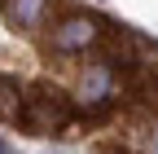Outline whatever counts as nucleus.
<instances>
[{"label": "nucleus", "mask_w": 158, "mask_h": 154, "mask_svg": "<svg viewBox=\"0 0 158 154\" xmlns=\"http://www.w3.org/2000/svg\"><path fill=\"white\" fill-rule=\"evenodd\" d=\"M79 97L92 101V106H101L114 97V66L110 62H92L84 66V75H79Z\"/></svg>", "instance_id": "obj_3"}, {"label": "nucleus", "mask_w": 158, "mask_h": 154, "mask_svg": "<svg viewBox=\"0 0 158 154\" xmlns=\"http://www.w3.org/2000/svg\"><path fill=\"white\" fill-rule=\"evenodd\" d=\"M53 13V0H5V18L18 31H40Z\"/></svg>", "instance_id": "obj_4"}, {"label": "nucleus", "mask_w": 158, "mask_h": 154, "mask_svg": "<svg viewBox=\"0 0 158 154\" xmlns=\"http://www.w3.org/2000/svg\"><path fill=\"white\" fill-rule=\"evenodd\" d=\"M145 154H158V132L149 137V145H145Z\"/></svg>", "instance_id": "obj_6"}, {"label": "nucleus", "mask_w": 158, "mask_h": 154, "mask_svg": "<svg viewBox=\"0 0 158 154\" xmlns=\"http://www.w3.org/2000/svg\"><path fill=\"white\" fill-rule=\"evenodd\" d=\"M70 101L62 97L57 88L48 84H40L35 92H27V101H22V123L31 132H40V137H48V132H66L70 128Z\"/></svg>", "instance_id": "obj_1"}, {"label": "nucleus", "mask_w": 158, "mask_h": 154, "mask_svg": "<svg viewBox=\"0 0 158 154\" xmlns=\"http://www.w3.org/2000/svg\"><path fill=\"white\" fill-rule=\"evenodd\" d=\"M22 101H27V92L18 88L13 79H5V75H0V119H22Z\"/></svg>", "instance_id": "obj_5"}, {"label": "nucleus", "mask_w": 158, "mask_h": 154, "mask_svg": "<svg viewBox=\"0 0 158 154\" xmlns=\"http://www.w3.org/2000/svg\"><path fill=\"white\" fill-rule=\"evenodd\" d=\"M0 154H9V145H5V141H0Z\"/></svg>", "instance_id": "obj_7"}, {"label": "nucleus", "mask_w": 158, "mask_h": 154, "mask_svg": "<svg viewBox=\"0 0 158 154\" xmlns=\"http://www.w3.org/2000/svg\"><path fill=\"white\" fill-rule=\"evenodd\" d=\"M101 22H97L92 13H84V9H70V13H62L53 22V31H48V49L53 53H88V49H97L101 44Z\"/></svg>", "instance_id": "obj_2"}]
</instances>
